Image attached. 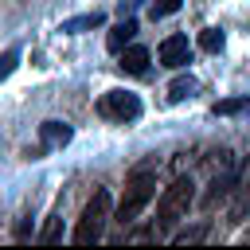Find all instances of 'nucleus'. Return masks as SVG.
Returning a JSON list of instances; mask_svg holds the SVG:
<instances>
[{
    "label": "nucleus",
    "instance_id": "f257e3e1",
    "mask_svg": "<svg viewBox=\"0 0 250 250\" xmlns=\"http://www.w3.org/2000/svg\"><path fill=\"white\" fill-rule=\"evenodd\" d=\"M191 199H195V184L180 176L172 188H164V191H160V199H156V223H160V227L180 223V219H184V211L191 207Z\"/></svg>",
    "mask_w": 250,
    "mask_h": 250
},
{
    "label": "nucleus",
    "instance_id": "f03ea898",
    "mask_svg": "<svg viewBox=\"0 0 250 250\" xmlns=\"http://www.w3.org/2000/svg\"><path fill=\"white\" fill-rule=\"evenodd\" d=\"M109 207H113L109 191H94V199L86 203V211H82V219H78V230H74V242H78V246H90V242L102 238L105 219H109Z\"/></svg>",
    "mask_w": 250,
    "mask_h": 250
},
{
    "label": "nucleus",
    "instance_id": "7ed1b4c3",
    "mask_svg": "<svg viewBox=\"0 0 250 250\" xmlns=\"http://www.w3.org/2000/svg\"><path fill=\"white\" fill-rule=\"evenodd\" d=\"M152 199H156V180H152V176H137V180L125 188V199H121V207H117V219L129 227Z\"/></svg>",
    "mask_w": 250,
    "mask_h": 250
},
{
    "label": "nucleus",
    "instance_id": "20e7f679",
    "mask_svg": "<svg viewBox=\"0 0 250 250\" xmlns=\"http://www.w3.org/2000/svg\"><path fill=\"white\" fill-rule=\"evenodd\" d=\"M98 109L105 117H113V121H137L141 117V98L129 94V90H109V94H102Z\"/></svg>",
    "mask_w": 250,
    "mask_h": 250
},
{
    "label": "nucleus",
    "instance_id": "39448f33",
    "mask_svg": "<svg viewBox=\"0 0 250 250\" xmlns=\"http://www.w3.org/2000/svg\"><path fill=\"white\" fill-rule=\"evenodd\" d=\"M160 62H164V66H188V62H191V43H188V35H168V39L160 43Z\"/></svg>",
    "mask_w": 250,
    "mask_h": 250
},
{
    "label": "nucleus",
    "instance_id": "423d86ee",
    "mask_svg": "<svg viewBox=\"0 0 250 250\" xmlns=\"http://www.w3.org/2000/svg\"><path fill=\"white\" fill-rule=\"evenodd\" d=\"M70 125L66 121H43L39 125V145L43 148H62V145H70Z\"/></svg>",
    "mask_w": 250,
    "mask_h": 250
},
{
    "label": "nucleus",
    "instance_id": "0eeeda50",
    "mask_svg": "<svg viewBox=\"0 0 250 250\" xmlns=\"http://www.w3.org/2000/svg\"><path fill=\"white\" fill-rule=\"evenodd\" d=\"M133 35H137V20H129V16H125V20L117 23V27H109V35H105V47L121 55V51H125V47L133 43Z\"/></svg>",
    "mask_w": 250,
    "mask_h": 250
},
{
    "label": "nucleus",
    "instance_id": "6e6552de",
    "mask_svg": "<svg viewBox=\"0 0 250 250\" xmlns=\"http://www.w3.org/2000/svg\"><path fill=\"white\" fill-rule=\"evenodd\" d=\"M148 59H152V55H148V47H125L117 66H121L125 74H145V70H148Z\"/></svg>",
    "mask_w": 250,
    "mask_h": 250
},
{
    "label": "nucleus",
    "instance_id": "1a4fd4ad",
    "mask_svg": "<svg viewBox=\"0 0 250 250\" xmlns=\"http://www.w3.org/2000/svg\"><path fill=\"white\" fill-rule=\"evenodd\" d=\"M105 23V16L102 12H86V16H74V20H62V31H94V27H102Z\"/></svg>",
    "mask_w": 250,
    "mask_h": 250
},
{
    "label": "nucleus",
    "instance_id": "9d476101",
    "mask_svg": "<svg viewBox=\"0 0 250 250\" xmlns=\"http://www.w3.org/2000/svg\"><path fill=\"white\" fill-rule=\"evenodd\" d=\"M195 86H199V82H195L191 74L172 78V82H168V102H184V98H191V94H195Z\"/></svg>",
    "mask_w": 250,
    "mask_h": 250
},
{
    "label": "nucleus",
    "instance_id": "9b49d317",
    "mask_svg": "<svg viewBox=\"0 0 250 250\" xmlns=\"http://www.w3.org/2000/svg\"><path fill=\"white\" fill-rule=\"evenodd\" d=\"M223 43H227V35H223L219 27H203V31H199V47H203L207 55H219Z\"/></svg>",
    "mask_w": 250,
    "mask_h": 250
},
{
    "label": "nucleus",
    "instance_id": "f8f14e48",
    "mask_svg": "<svg viewBox=\"0 0 250 250\" xmlns=\"http://www.w3.org/2000/svg\"><path fill=\"white\" fill-rule=\"evenodd\" d=\"M246 105H250V98H223V102H215V117H234Z\"/></svg>",
    "mask_w": 250,
    "mask_h": 250
},
{
    "label": "nucleus",
    "instance_id": "ddd939ff",
    "mask_svg": "<svg viewBox=\"0 0 250 250\" xmlns=\"http://www.w3.org/2000/svg\"><path fill=\"white\" fill-rule=\"evenodd\" d=\"M59 238H62V215H51V219H47V227L39 230V242H47V246H51V242H59Z\"/></svg>",
    "mask_w": 250,
    "mask_h": 250
},
{
    "label": "nucleus",
    "instance_id": "4468645a",
    "mask_svg": "<svg viewBox=\"0 0 250 250\" xmlns=\"http://www.w3.org/2000/svg\"><path fill=\"white\" fill-rule=\"evenodd\" d=\"M230 188H234V176H215V180H211V191H207V203H215V199L227 195Z\"/></svg>",
    "mask_w": 250,
    "mask_h": 250
},
{
    "label": "nucleus",
    "instance_id": "2eb2a0df",
    "mask_svg": "<svg viewBox=\"0 0 250 250\" xmlns=\"http://www.w3.org/2000/svg\"><path fill=\"white\" fill-rule=\"evenodd\" d=\"M207 238V223H199V227H191V230H180L176 234V246H188V242H203Z\"/></svg>",
    "mask_w": 250,
    "mask_h": 250
},
{
    "label": "nucleus",
    "instance_id": "dca6fc26",
    "mask_svg": "<svg viewBox=\"0 0 250 250\" xmlns=\"http://www.w3.org/2000/svg\"><path fill=\"white\" fill-rule=\"evenodd\" d=\"M16 62H20V47H8V51L0 55V82H4V78L16 70Z\"/></svg>",
    "mask_w": 250,
    "mask_h": 250
},
{
    "label": "nucleus",
    "instance_id": "f3484780",
    "mask_svg": "<svg viewBox=\"0 0 250 250\" xmlns=\"http://www.w3.org/2000/svg\"><path fill=\"white\" fill-rule=\"evenodd\" d=\"M180 4H184V0H156V4H152V20H164V16H172Z\"/></svg>",
    "mask_w": 250,
    "mask_h": 250
},
{
    "label": "nucleus",
    "instance_id": "a211bd4d",
    "mask_svg": "<svg viewBox=\"0 0 250 250\" xmlns=\"http://www.w3.org/2000/svg\"><path fill=\"white\" fill-rule=\"evenodd\" d=\"M242 180H246V184H250V160H246V168H242Z\"/></svg>",
    "mask_w": 250,
    "mask_h": 250
}]
</instances>
